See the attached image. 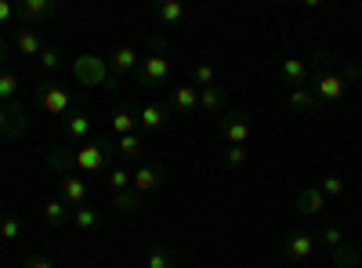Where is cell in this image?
<instances>
[{"instance_id": "1", "label": "cell", "mask_w": 362, "mask_h": 268, "mask_svg": "<svg viewBox=\"0 0 362 268\" xmlns=\"http://www.w3.org/2000/svg\"><path fill=\"white\" fill-rule=\"evenodd\" d=\"M116 160V141L105 138V134H95L87 138L83 145H58L47 153V163L58 170V174H98V170H109Z\"/></svg>"}, {"instance_id": "2", "label": "cell", "mask_w": 362, "mask_h": 268, "mask_svg": "<svg viewBox=\"0 0 362 268\" xmlns=\"http://www.w3.org/2000/svg\"><path fill=\"white\" fill-rule=\"evenodd\" d=\"M319 62H322V73H319L308 87L315 91L319 105H337V102L348 95V83H351V80H362V69H358V66L329 69V66H334V54H326V51H319Z\"/></svg>"}, {"instance_id": "3", "label": "cell", "mask_w": 362, "mask_h": 268, "mask_svg": "<svg viewBox=\"0 0 362 268\" xmlns=\"http://www.w3.org/2000/svg\"><path fill=\"white\" fill-rule=\"evenodd\" d=\"M138 87H163L170 83V58L163 47V37H148V54L141 58V66L134 73Z\"/></svg>"}, {"instance_id": "4", "label": "cell", "mask_w": 362, "mask_h": 268, "mask_svg": "<svg viewBox=\"0 0 362 268\" xmlns=\"http://www.w3.org/2000/svg\"><path fill=\"white\" fill-rule=\"evenodd\" d=\"M69 69H73V80L80 87H112L109 62H105L102 54H76Z\"/></svg>"}, {"instance_id": "5", "label": "cell", "mask_w": 362, "mask_h": 268, "mask_svg": "<svg viewBox=\"0 0 362 268\" xmlns=\"http://www.w3.org/2000/svg\"><path fill=\"white\" fill-rule=\"evenodd\" d=\"M37 102H40V109H44L47 116H66V112L76 105L73 91H69L66 83H58V80H44V83H40Z\"/></svg>"}, {"instance_id": "6", "label": "cell", "mask_w": 362, "mask_h": 268, "mask_svg": "<svg viewBox=\"0 0 362 268\" xmlns=\"http://www.w3.org/2000/svg\"><path fill=\"white\" fill-rule=\"evenodd\" d=\"M15 15L22 18V29H40L47 18L58 15V0H22L15 4Z\"/></svg>"}, {"instance_id": "7", "label": "cell", "mask_w": 362, "mask_h": 268, "mask_svg": "<svg viewBox=\"0 0 362 268\" xmlns=\"http://www.w3.org/2000/svg\"><path fill=\"white\" fill-rule=\"evenodd\" d=\"M62 134H66L73 145H83L87 138H95V116H87L80 105H73V109L62 116Z\"/></svg>"}, {"instance_id": "8", "label": "cell", "mask_w": 362, "mask_h": 268, "mask_svg": "<svg viewBox=\"0 0 362 268\" xmlns=\"http://www.w3.org/2000/svg\"><path fill=\"white\" fill-rule=\"evenodd\" d=\"M109 76H112V87L119 83V76H134L138 73V66H141V54L131 47V44H124V47H116L109 58Z\"/></svg>"}, {"instance_id": "9", "label": "cell", "mask_w": 362, "mask_h": 268, "mask_svg": "<svg viewBox=\"0 0 362 268\" xmlns=\"http://www.w3.org/2000/svg\"><path fill=\"white\" fill-rule=\"evenodd\" d=\"M163 182H167V170L160 163H141L138 170H131V189L138 196H148L153 189H160Z\"/></svg>"}, {"instance_id": "10", "label": "cell", "mask_w": 362, "mask_h": 268, "mask_svg": "<svg viewBox=\"0 0 362 268\" xmlns=\"http://www.w3.org/2000/svg\"><path fill=\"white\" fill-rule=\"evenodd\" d=\"M0 134L8 141L25 134V109L18 102H0Z\"/></svg>"}, {"instance_id": "11", "label": "cell", "mask_w": 362, "mask_h": 268, "mask_svg": "<svg viewBox=\"0 0 362 268\" xmlns=\"http://www.w3.org/2000/svg\"><path fill=\"white\" fill-rule=\"evenodd\" d=\"M221 134H225V141L228 145H247L250 141V116L247 112H228V116H221Z\"/></svg>"}, {"instance_id": "12", "label": "cell", "mask_w": 362, "mask_h": 268, "mask_svg": "<svg viewBox=\"0 0 362 268\" xmlns=\"http://www.w3.org/2000/svg\"><path fill=\"white\" fill-rule=\"evenodd\" d=\"M87 196H90V185L83 182L80 174H66L62 182H58V199H62L69 211H73V206H83Z\"/></svg>"}, {"instance_id": "13", "label": "cell", "mask_w": 362, "mask_h": 268, "mask_svg": "<svg viewBox=\"0 0 362 268\" xmlns=\"http://www.w3.org/2000/svg\"><path fill=\"white\" fill-rule=\"evenodd\" d=\"M283 250H286L290 261H312L315 250H319V240H315L312 232H290L286 243H283Z\"/></svg>"}, {"instance_id": "14", "label": "cell", "mask_w": 362, "mask_h": 268, "mask_svg": "<svg viewBox=\"0 0 362 268\" xmlns=\"http://www.w3.org/2000/svg\"><path fill=\"white\" fill-rule=\"evenodd\" d=\"M170 109L181 116L199 112V87L196 83H174L170 87Z\"/></svg>"}, {"instance_id": "15", "label": "cell", "mask_w": 362, "mask_h": 268, "mask_svg": "<svg viewBox=\"0 0 362 268\" xmlns=\"http://www.w3.org/2000/svg\"><path fill=\"white\" fill-rule=\"evenodd\" d=\"M167 124H170V109H167V105L153 102V105H141V109H138V127H141V134H156V131H163Z\"/></svg>"}, {"instance_id": "16", "label": "cell", "mask_w": 362, "mask_h": 268, "mask_svg": "<svg viewBox=\"0 0 362 268\" xmlns=\"http://www.w3.org/2000/svg\"><path fill=\"white\" fill-rule=\"evenodd\" d=\"M109 127H112V134H116V138L138 134V109H134V102H127V98H124V105H116V109H112Z\"/></svg>"}, {"instance_id": "17", "label": "cell", "mask_w": 362, "mask_h": 268, "mask_svg": "<svg viewBox=\"0 0 362 268\" xmlns=\"http://www.w3.org/2000/svg\"><path fill=\"white\" fill-rule=\"evenodd\" d=\"M8 44H11L22 58H40V51H44L40 29H15V33L8 37Z\"/></svg>"}, {"instance_id": "18", "label": "cell", "mask_w": 362, "mask_h": 268, "mask_svg": "<svg viewBox=\"0 0 362 268\" xmlns=\"http://www.w3.org/2000/svg\"><path fill=\"white\" fill-rule=\"evenodd\" d=\"M326 211V196L319 192V185H308L305 192L297 196V214L300 218H319Z\"/></svg>"}, {"instance_id": "19", "label": "cell", "mask_w": 362, "mask_h": 268, "mask_svg": "<svg viewBox=\"0 0 362 268\" xmlns=\"http://www.w3.org/2000/svg\"><path fill=\"white\" fill-rule=\"evenodd\" d=\"M286 105L293 109V112H319L322 105H319V98H315V91L305 83V87H290V95H286Z\"/></svg>"}, {"instance_id": "20", "label": "cell", "mask_w": 362, "mask_h": 268, "mask_svg": "<svg viewBox=\"0 0 362 268\" xmlns=\"http://www.w3.org/2000/svg\"><path fill=\"white\" fill-rule=\"evenodd\" d=\"M279 76L290 87H305L308 83V58H283V62H279Z\"/></svg>"}, {"instance_id": "21", "label": "cell", "mask_w": 362, "mask_h": 268, "mask_svg": "<svg viewBox=\"0 0 362 268\" xmlns=\"http://www.w3.org/2000/svg\"><path fill=\"white\" fill-rule=\"evenodd\" d=\"M40 218H44V225L47 228H62L66 221H69V206L58 199V196H51V199H44L40 203Z\"/></svg>"}, {"instance_id": "22", "label": "cell", "mask_w": 362, "mask_h": 268, "mask_svg": "<svg viewBox=\"0 0 362 268\" xmlns=\"http://www.w3.org/2000/svg\"><path fill=\"white\" fill-rule=\"evenodd\" d=\"M69 225L76 228V232H90V228H98L102 225V214L95 211V206H73V211H69Z\"/></svg>"}, {"instance_id": "23", "label": "cell", "mask_w": 362, "mask_h": 268, "mask_svg": "<svg viewBox=\"0 0 362 268\" xmlns=\"http://www.w3.org/2000/svg\"><path fill=\"white\" fill-rule=\"evenodd\" d=\"M156 18H160L163 29H174L181 18H185V4H181V0H160V4H156Z\"/></svg>"}, {"instance_id": "24", "label": "cell", "mask_w": 362, "mask_h": 268, "mask_svg": "<svg viewBox=\"0 0 362 268\" xmlns=\"http://www.w3.org/2000/svg\"><path fill=\"white\" fill-rule=\"evenodd\" d=\"M199 109L203 112H221L225 109V87H218V83H210V87H199Z\"/></svg>"}, {"instance_id": "25", "label": "cell", "mask_w": 362, "mask_h": 268, "mask_svg": "<svg viewBox=\"0 0 362 268\" xmlns=\"http://www.w3.org/2000/svg\"><path fill=\"white\" fill-rule=\"evenodd\" d=\"M141 199H145V196H138L134 189L112 192V211H116V214H134V211H141Z\"/></svg>"}, {"instance_id": "26", "label": "cell", "mask_w": 362, "mask_h": 268, "mask_svg": "<svg viewBox=\"0 0 362 268\" xmlns=\"http://www.w3.org/2000/svg\"><path fill=\"white\" fill-rule=\"evenodd\" d=\"M145 153V141L141 134H127V138H116V156H124V160H134Z\"/></svg>"}, {"instance_id": "27", "label": "cell", "mask_w": 362, "mask_h": 268, "mask_svg": "<svg viewBox=\"0 0 362 268\" xmlns=\"http://www.w3.org/2000/svg\"><path fill=\"white\" fill-rule=\"evenodd\" d=\"M105 182H109L112 192H127V189H131V170H127L124 163H116V167H109Z\"/></svg>"}, {"instance_id": "28", "label": "cell", "mask_w": 362, "mask_h": 268, "mask_svg": "<svg viewBox=\"0 0 362 268\" xmlns=\"http://www.w3.org/2000/svg\"><path fill=\"white\" fill-rule=\"evenodd\" d=\"M329 261H334V268H355L358 264V250L351 243H341L337 250H329Z\"/></svg>"}, {"instance_id": "29", "label": "cell", "mask_w": 362, "mask_h": 268, "mask_svg": "<svg viewBox=\"0 0 362 268\" xmlns=\"http://www.w3.org/2000/svg\"><path fill=\"white\" fill-rule=\"evenodd\" d=\"M62 62H66L62 51H58L54 44H44V51H40V58H37V66L47 69V73H54V69H62Z\"/></svg>"}, {"instance_id": "30", "label": "cell", "mask_w": 362, "mask_h": 268, "mask_svg": "<svg viewBox=\"0 0 362 268\" xmlns=\"http://www.w3.org/2000/svg\"><path fill=\"white\" fill-rule=\"evenodd\" d=\"M315 240H319V243H322L326 250H337L341 243H348V240H344V228H341V225H326V228H322V232L315 235Z\"/></svg>"}, {"instance_id": "31", "label": "cell", "mask_w": 362, "mask_h": 268, "mask_svg": "<svg viewBox=\"0 0 362 268\" xmlns=\"http://www.w3.org/2000/svg\"><path fill=\"white\" fill-rule=\"evenodd\" d=\"M145 268H177V261H174L170 250L153 247V250H148V257H145Z\"/></svg>"}, {"instance_id": "32", "label": "cell", "mask_w": 362, "mask_h": 268, "mask_svg": "<svg viewBox=\"0 0 362 268\" xmlns=\"http://www.w3.org/2000/svg\"><path fill=\"white\" fill-rule=\"evenodd\" d=\"M319 192H322L326 199H337V196H344V177H341V174H326L322 182H319Z\"/></svg>"}, {"instance_id": "33", "label": "cell", "mask_w": 362, "mask_h": 268, "mask_svg": "<svg viewBox=\"0 0 362 268\" xmlns=\"http://www.w3.org/2000/svg\"><path fill=\"white\" fill-rule=\"evenodd\" d=\"M192 83H196V87H210V83H218V69L210 66V62H199V66L192 69Z\"/></svg>"}, {"instance_id": "34", "label": "cell", "mask_w": 362, "mask_h": 268, "mask_svg": "<svg viewBox=\"0 0 362 268\" xmlns=\"http://www.w3.org/2000/svg\"><path fill=\"white\" fill-rule=\"evenodd\" d=\"M15 95H18V76L0 69V102H15Z\"/></svg>"}, {"instance_id": "35", "label": "cell", "mask_w": 362, "mask_h": 268, "mask_svg": "<svg viewBox=\"0 0 362 268\" xmlns=\"http://www.w3.org/2000/svg\"><path fill=\"white\" fill-rule=\"evenodd\" d=\"M0 235H4L8 243L18 240V235H22V221H18L15 214H4V218H0Z\"/></svg>"}, {"instance_id": "36", "label": "cell", "mask_w": 362, "mask_h": 268, "mask_svg": "<svg viewBox=\"0 0 362 268\" xmlns=\"http://www.w3.org/2000/svg\"><path fill=\"white\" fill-rule=\"evenodd\" d=\"M247 160H250L247 145H225V163H228V167H243Z\"/></svg>"}, {"instance_id": "37", "label": "cell", "mask_w": 362, "mask_h": 268, "mask_svg": "<svg viewBox=\"0 0 362 268\" xmlns=\"http://www.w3.org/2000/svg\"><path fill=\"white\" fill-rule=\"evenodd\" d=\"M22 268H54V261H51L47 254H29V257L22 261Z\"/></svg>"}, {"instance_id": "38", "label": "cell", "mask_w": 362, "mask_h": 268, "mask_svg": "<svg viewBox=\"0 0 362 268\" xmlns=\"http://www.w3.org/2000/svg\"><path fill=\"white\" fill-rule=\"evenodd\" d=\"M15 18V4H8V0H0V29H8V22Z\"/></svg>"}, {"instance_id": "39", "label": "cell", "mask_w": 362, "mask_h": 268, "mask_svg": "<svg viewBox=\"0 0 362 268\" xmlns=\"http://www.w3.org/2000/svg\"><path fill=\"white\" fill-rule=\"evenodd\" d=\"M8 47H11V44H8L4 37H0V62H4V58H8Z\"/></svg>"}, {"instance_id": "40", "label": "cell", "mask_w": 362, "mask_h": 268, "mask_svg": "<svg viewBox=\"0 0 362 268\" xmlns=\"http://www.w3.org/2000/svg\"><path fill=\"white\" fill-rule=\"evenodd\" d=\"M0 160H4V148H0Z\"/></svg>"}, {"instance_id": "41", "label": "cell", "mask_w": 362, "mask_h": 268, "mask_svg": "<svg viewBox=\"0 0 362 268\" xmlns=\"http://www.w3.org/2000/svg\"><path fill=\"white\" fill-rule=\"evenodd\" d=\"M355 268H358V264H355Z\"/></svg>"}]
</instances>
